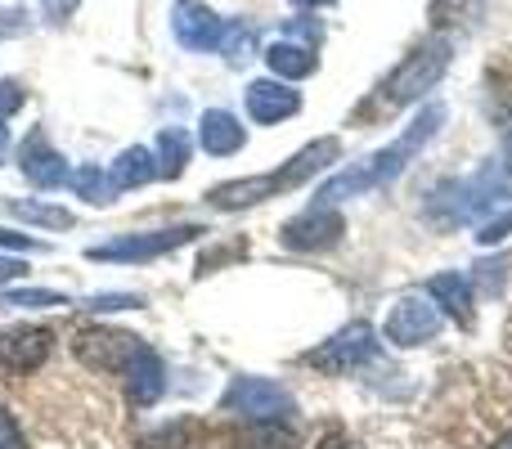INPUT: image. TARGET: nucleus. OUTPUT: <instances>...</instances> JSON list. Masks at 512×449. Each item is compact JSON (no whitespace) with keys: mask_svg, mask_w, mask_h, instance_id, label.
<instances>
[{"mask_svg":"<svg viewBox=\"0 0 512 449\" xmlns=\"http://www.w3.org/2000/svg\"><path fill=\"white\" fill-rule=\"evenodd\" d=\"M373 355H378V333H373L369 324H346L342 333H333L324 346L306 351V364L337 378V373H351V369H360V364H369Z\"/></svg>","mask_w":512,"mask_h":449,"instance_id":"6e6552de","label":"nucleus"},{"mask_svg":"<svg viewBox=\"0 0 512 449\" xmlns=\"http://www.w3.org/2000/svg\"><path fill=\"white\" fill-rule=\"evenodd\" d=\"M108 180H113V189L122 194V189H140L149 185V180H158V158H153V149H126L117 153V162L108 167Z\"/></svg>","mask_w":512,"mask_h":449,"instance_id":"6ab92c4d","label":"nucleus"},{"mask_svg":"<svg viewBox=\"0 0 512 449\" xmlns=\"http://www.w3.org/2000/svg\"><path fill=\"white\" fill-rule=\"evenodd\" d=\"M18 108H23V86L18 81H0V122H9Z\"/></svg>","mask_w":512,"mask_h":449,"instance_id":"c85d7f7f","label":"nucleus"},{"mask_svg":"<svg viewBox=\"0 0 512 449\" xmlns=\"http://www.w3.org/2000/svg\"><path fill=\"white\" fill-rule=\"evenodd\" d=\"M198 234H207L203 225H171V229H149V234H126L117 243H99L90 247V261H126V265H140V261H158V256L176 252V247L194 243Z\"/></svg>","mask_w":512,"mask_h":449,"instance_id":"423d86ee","label":"nucleus"},{"mask_svg":"<svg viewBox=\"0 0 512 449\" xmlns=\"http://www.w3.org/2000/svg\"><path fill=\"white\" fill-rule=\"evenodd\" d=\"M441 126H445V104H427L423 113H418L414 122H409L405 131L387 144V149H378L373 158H364L360 167L328 176L324 185H319V194H315V207H337L342 198H360V194H369V189L396 185V180L405 176L409 162H414L418 153H423L427 144L441 135Z\"/></svg>","mask_w":512,"mask_h":449,"instance_id":"f257e3e1","label":"nucleus"},{"mask_svg":"<svg viewBox=\"0 0 512 449\" xmlns=\"http://www.w3.org/2000/svg\"><path fill=\"white\" fill-rule=\"evenodd\" d=\"M144 297H135V292H108V297H90L86 310H140Z\"/></svg>","mask_w":512,"mask_h":449,"instance_id":"cd10ccee","label":"nucleus"},{"mask_svg":"<svg viewBox=\"0 0 512 449\" xmlns=\"http://www.w3.org/2000/svg\"><path fill=\"white\" fill-rule=\"evenodd\" d=\"M72 189H77L86 203H95V207H104V203H113L117 198V189H113V180H108V171H99V167H81V171H72V180H68Z\"/></svg>","mask_w":512,"mask_h":449,"instance_id":"4be33fe9","label":"nucleus"},{"mask_svg":"<svg viewBox=\"0 0 512 449\" xmlns=\"http://www.w3.org/2000/svg\"><path fill=\"white\" fill-rule=\"evenodd\" d=\"M301 113V95L288 86V81H279V77H270V81H252L248 86V117L252 122H261V126H279V122H288V117H297Z\"/></svg>","mask_w":512,"mask_h":449,"instance_id":"4468645a","label":"nucleus"},{"mask_svg":"<svg viewBox=\"0 0 512 449\" xmlns=\"http://www.w3.org/2000/svg\"><path fill=\"white\" fill-rule=\"evenodd\" d=\"M337 158H342V140L324 135V140L306 144L301 153H292V158L283 162L279 171H270V176L225 180V185L207 189V203H212L216 212H243V207H256V203H265V198H279V194H288V189H301L306 180H315L319 171L333 167Z\"/></svg>","mask_w":512,"mask_h":449,"instance_id":"f03ea898","label":"nucleus"},{"mask_svg":"<svg viewBox=\"0 0 512 449\" xmlns=\"http://www.w3.org/2000/svg\"><path fill=\"white\" fill-rule=\"evenodd\" d=\"M0 247H14V252H36V238H27V234H14V229H0Z\"/></svg>","mask_w":512,"mask_h":449,"instance_id":"2f4dec72","label":"nucleus"},{"mask_svg":"<svg viewBox=\"0 0 512 449\" xmlns=\"http://www.w3.org/2000/svg\"><path fill=\"white\" fill-rule=\"evenodd\" d=\"M504 158H508V167H512V122L504 126Z\"/></svg>","mask_w":512,"mask_h":449,"instance_id":"c9c22d12","label":"nucleus"},{"mask_svg":"<svg viewBox=\"0 0 512 449\" xmlns=\"http://www.w3.org/2000/svg\"><path fill=\"white\" fill-rule=\"evenodd\" d=\"M221 50H225V59L230 63H248L256 54V27L252 23H225Z\"/></svg>","mask_w":512,"mask_h":449,"instance_id":"393cba45","label":"nucleus"},{"mask_svg":"<svg viewBox=\"0 0 512 449\" xmlns=\"http://www.w3.org/2000/svg\"><path fill=\"white\" fill-rule=\"evenodd\" d=\"M504 238H512V207H508V212H495L490 221H481L477 243L481 247H495V243H504Z\"/></svg>","mask_w":512,"mask_h":449,"instance_id":"bb28decb","label":"nucleus"},{"mask_svg":"<svg viewBox=\"0 0 512 449\" xmlns=\"http://www.w3.org/2000/svg\"><path fill=\"white\" fill-rule=\"evenodd\" d=\"M9 212L18 216V221H27V225H41V229H72V212L68 207H54V203H14Z\"/></svg>","mask_w":512,"mask_h":449,"instance_id":"5701e85b","label":"nucleus"},{"mask_svg":"<svg viewBox=\"0 0 512 449\" xmlns=\"http://www.w3.org/2000/svg\"><path fill=\"white\" fill-rule=\"evenodd\" d=\"M450 59H454V41L450 36H432L423 41L418 50H409L400 59V68L382 81V104L387 108H405V104H418L427 90H436V81L450 72Z\"/></svg>","mask_w":512,"mask_h":449,"instance_id":"20e7f679","label":"nucleus"},{"mask_svg":"<svg viewBox=\"0 0 512 449\" xmlns=\"http://www.w3.org/2000/svg\"><path fill=\"white\" fill-rule=\"evenodd\" d=\"M18 171L27 176V185L36 189H59L68 185V167H63V158L50 149V140H45V131H32L23 144H18Z\"/></svg>","mask_w":512,"mask_h":449,"instance_id":"ddd939ff","label":"nucleus"},{"mask_svg":"<svg viewBox=\"0 0 512 449\" xmlns=\"http://www.w3.org/2000/svg\"><path fill=\"white\" fill-rule=\"evenodd\" d=\"M72 9H77V0H45V14H50L54 23H63V18H68Z\"/></svg>","mask_w":512,"mask_h":449,"instance_id":"f704fd0d","label":"nucleus"},{"mask_svg":"<svg viewBox=\"0 0 512 449\" xmlns=\"http://www.w3.org/2000/svg\"><path fill=\"white\" fill-rule=\"evenodd\" d=\"M504 274H508V261H495V265H477V279H481V292H499L504 288Z\"/></svg>","mask_w":512,"mask_h":449,"instance_id":"c756f323","label":"nucleus"},{"mask_svg":"<svg viewBox=\"0 0 512 449\" xmlns=\"http://www.w3.org/2000/svg\"><path fill=\"white\" fill-rule=\"evenodd\" d=\"M176 41L185 50H221L225 41V18H216L207 5H180L176 9Z\"/></svg>","mask_w":512,"mask_h":449,"instance_id":"2eb2a0df","label":"nucleus"},{"mask_svg":"<svg viewBox=\"0 0 512 449\" xmlns=\"http://www.w3.org/2000/svg\"><path fill=\"white\" fill-rule=\"evenodd\" d=\"M54 351V333L36 324H18V328H0V364L18 373H32L50 360Z\"/></svg>","mask_w":512,"mask_h":449,"instance_id":"9d476101","label":"nucleus"},{"mask_svg":"<svg viewBox=\"0 0 512 449\" xmlns=\"http://www.w3.org/2000/svg\"><path fill=\"white\" fill-rule=\"evenodd\" d=\"M292 5H301V9H319V5H333V0H292Z\"/></svg>","mask_w":512,"mask_h":449,"instance_id":"e433bc0d","label":"nucleus"},{"mask_svg":"<svg viewBox=\"0 0 512 449\" xmlns=\"http://www.w3.org/2000/svg\"><path fill=\"white\" fill-rule=\"evenodd\" d=\"M504 198H512V167L508 162H486L477 176L436 185L432 198H427V221L441 225V229L490 221Z\"/></svg>","mask_w":512,"mask_h":449,"instance_id":"7ed1b4c3","label":"nucleus"},{"mask_svg":"<svg viewBox=\"0 0 512 449\" xmlns=\"http://www.w3.org/2000/svg\"><path fill=\"white\" fill-rule=\"evenodd\" d=\"M221 409L248 423H283L297 414V400L270 378H234L221 396Z\"/></svg>","mask_w":512,"mask_h":449,"instance_id":"39448f33","label":"nucleus"},{"mask_svg":"<svg viewBox=\"0 0 512 449\" xmlns=\"http://www.w3.org/2000/svg\"><path fill=\"white\" fill-rule=\"evenodd\" d=\"M198 144H203L212 158H230V153H239L243 144H248V131H243V122L230 108H207L203 122H198Z\"/></svg>","mask_w":512,"mask_h":449,"instance_id":"dca6fc26","label":"nucleus"},{"mask_svg":"<svg viewBox=\"0 0 512 449\" xmlns=\"http://www.w3.org/2000/svg\"><path fill=\"white\" fill-rule=\"evenodd\" d=\"M140 346L144 342L135 333H117V328H86V333L77 337V360L90 364V369H117L122 373V364L131 360Z\"/></svg>","mask_w":512,"mask_h":449,"instance_id":"9b49d317","label":"nucleus"},{"mask_svg":"<svg viewBox=\"0 0 512 449\" xmlns=\"http://www.w3.org/2000/svg\"><path fill=\"white\" fill-rule=\"evenodd\" d=\"M0 306L9 310H50V306H68L63 292H50V288H5L0 292Z\"/></svg>","mask_w":512,"mask_h":449,"instance_id":"b1692460","label":"nucleus"},{"mask_svg":"<svg viewBox=\"0 0 512 449\" xmlns=\"http://www.w3.org/2000/svg\"><path fill=\"white\" fill-rule=\"evenodd\" d=\"M265 63H270V72L279 81H306L310 72L319 68L315 50H310V45H301V41H274L270 50H265Z\"/></svg>","mask_w":512,"mask_h":449,"instance_id":"a211bd4d","label":"nucleus"},{"mask_svg":"<svg viewBox=\"0 0 512 449\" xmlns=\"http://www.w3.org/2000/svg\"><path fill=\"white\" fill-rule=\"evenodd\" d=\"M234 449H301V441L283 423H248L243 432H234Z\"/></svg>","mask_w":512,"mask_h":449,"instance_id":"412c9836","label":"nucleus"},{"mask_svg":"<svg viewBox=\"0 0 512 449\" xmlns=\"http://www.w3.org/2000/svg\"><path fill=\"white\" fill-rule=\"evenodd\" d=\"M445 328V315L436 310L432 297H400L396 306L387 310V324H382V337L400 351H414V346L436 342Z\"/></svg>","mask_w":512,"mask_h":449,"instance_id":"0eeeda50","label":"nucleus"},{"mask_svg":"<svg viewBox=\"0 0 512 449\" xmlns=\"http://www.w3.org/2000/svg\"><path fill=\"white\" fill-rule=\"evenodd\" d=\"M189 153H194V140H189L185 126H162V131H158V149H153V158H158V176L162 180L185 176Z\"/></svg>","mask_w":512,"mask_h":449,"instance_id":"aec40b11","label":"nucleus"},{"mask_svg":"<svg viewBox=\"0 0 512 449\" xmlns=\"http://www.w3.org/2000/svg\"><path fill=\"white\" fill-rule=\"evenodd\" d=\"M495 449H512V436H504V441H499Z\"/></svg>","mask_w":512,"mask_h":449,"instance_id":"58836bf2","label":"nucleus"},{"mask_svg":"<svg viewBox=\"0 0 512 449\" xmlns=\"http://www.w3.org/2000/svg\"><path fill=\"white\" fill-rule=\"evenodd\" d=\"M140 449H189V423H167L162 432L144 436Z\"/></svg>","mask_w":512,"mask_h":449,"instance_id":"a878e982","label":"nucleus"},{"mask_svg":"<svg viewBox=\"0 0 512 449\" xmlns=\"http://www.w3.org/2000/svg\"><path fill=\"white\" fill-rule=\"evenodd\" d=\"M342 234H346V221L337 207H310V212L292 216L279 238L292 252H328V247L342 243Z\"/></svg>","mask_w":512,"mask_h":449,"instance_id":"1a4fd4ad","label":"nucleus"},{"mask_svg":"<svg viewBox=\"0 0 512 449\" xmlns=\"http://www.w3.org/2000/svg\"><path fill=\"white\" fill-rule=\"evenodd\" d=\"M5 144H9V135H5V122H0V153H5Z\"/></svg>","mask_w":512,"mask_h":449,"instance_id":"4c0bfd02","label":"nucleus"},{"mask_svg":"<svg viewBox=\"0 0 512 449\" xmlns=\"http://www.w3.org/2000/svg\"><path fill=\"white\" fill-rule=\"evenodd\" d=\"M27 274V265L18 261V256H0V283H14V279H23Z\"/></svg>","mask_w":512,"mask_h":449,"instance_id":"473e14b6","label":"nucleus"},{"mask_svg":"<svg viewBox=\"0 0 512 449\" xmlns=\"http://www.w3.org/2000/svg\"><path fill=\"white\" fill-rule=\"evenodd\" d=\"M319 449H364V445H360V441H351L346 432H328L324 441H319Z\"/></svg>","mask_w":512,"mask_h":449,"instance_id":"72a5a7b5","label":"nucleus"},{"mask_svg":"<svg viewBox=\"0 0 512 449\" xmlns=\"http://www.w3.org/2000/svg\"><path fill=\"white\" fill-rule=\"evenodd\" d=\"M427 297L436 301L441 315L459 319V324H472V315H477V292H472L468 274H436V279L427 283Z\"/></svg>","mask_w":512,"mask_h":449,"instance_id":"f3484780","label":"nucleus"},{"mask_svg":"<svg viewBox=\"0 0 512 449\" xmlns=\"http://www.w3.org/2000/svg\"><path fill=\"white\" fill-rule=\"evenodd\" d=\"M122 387L131 396V405H158L167 391V364L153 346H140L131 360L122 364Z\"/></svg>","mask_w":512,"mask_h":449,"instance_id":"f8f14e48","label":"nucleus"},{"mask_svg":"<svg viewBox=\"0 0 512 449\" xmlns=\"http://www.w3.org/2000/svg\"><path fill=\"white\" fill-rule=\"evenodd\" d=\"M0 449H27L23 432H18V423H14L9 409H0Z\"/></svg>","mask_w":512,"mask_h":449,"instance_id":"7c9ffc66","label":"nucleus"}]
</instances>
